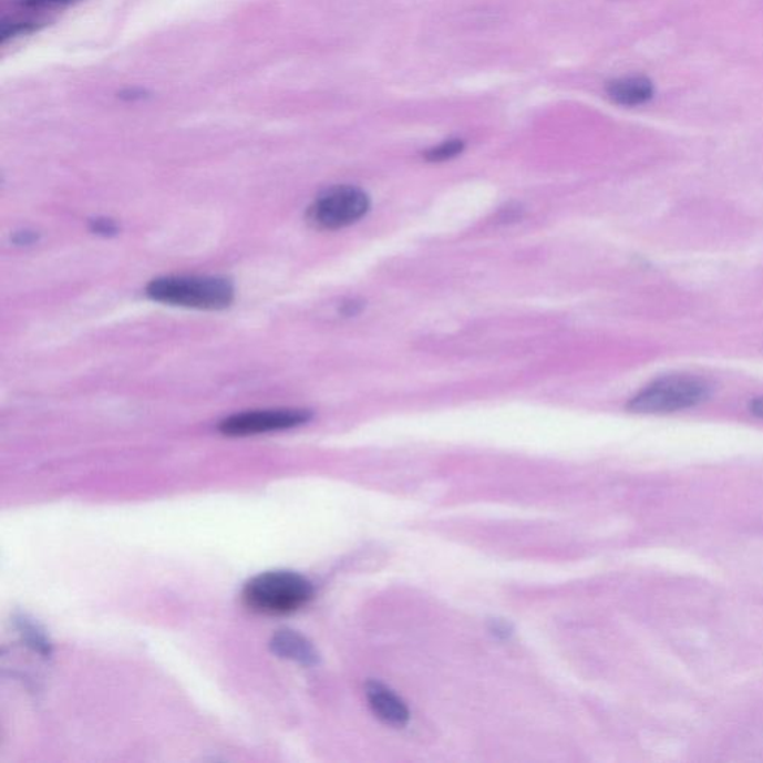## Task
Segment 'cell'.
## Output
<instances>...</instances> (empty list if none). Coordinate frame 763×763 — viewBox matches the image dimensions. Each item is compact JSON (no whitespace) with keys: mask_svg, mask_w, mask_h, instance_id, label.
<instances>
[{"mask_svg":"<svg viewBox=\"0 0 763 763\" xmlns=\"http://www.w3.org/2000/svg\"><path fill=\"white\" fill-rule=\"evenodd\" d=\"M365 695H368L369 704L372 707L374 714L388 725L400 728L406 725L409 722V710L403 700L396 697L391 689L383 687L378 681H370L365 687Z\"/></svg>","mask_w":763,"mask_h":763,"instance_id":"6","label":"cell"},{"mask_svg":"<svg viewBox=\"0 0 763 763\" xmlns=\"http://www.w3.org/2000/svg\"><path fill=\"white\" fill-rule=\"evenodd\" d=\"M370 209V198L363 189L340 185L321 194L310 205L309 223L319 230H339L360 221Z\"/></svg>","mask_w":763,"mask_h":763,"instance_id":"4","label":"cell"},{"mask_svg":"<svg viewBox=\"0 0 763 763\" xmlns=\"http://www.w3.org/2000/svg\"><path fill=\"white\" fill-rule=\"evenodd\" d=\"M270 649L279 658L291 659L301 666H315L319 661L318 652L312 642L306 640L300 633L290 631V629L276 632L271 638Z\"/></svg>","mask_w":763,"mask_h":763,"instance_id":"7","label":"cell"},{"mask_svg":"<svg viewBox=\"0 0 763 763\" xmlns=\"http://www.w3.org/2000/svg\"><path fill=\"white\" fill-rule=\"evenodd\" d=\"M151 300L181 308L223 310L235 300L230 280L215 276H165L146 287Z\"/></svg>","mask_w":763,"mask_h":763,"instance_id":"2","label":"cell"},{"mask_svg":"<svg viewBox=\"0 0 763 763\" xmlns=\"http://www.w3.org/2000/svg\"><path fill=\"white\" fill-rule=\"evenodd\" d=\"M34 30H37V25L29 23V21L3 20L2 29H0V41L2 44H7L10 39L24 37Z\"/></svg>","mask_w":763,"mask_h":763,"instance_id":"10","label":"cell"},{"mask_svg":"<svg viewBox=\"0 0 763 763\" xmlns=\"http://www.w3.org/2000/svg\"><path fill=\"white\" fill-rule=\"evenodd\" d=\"M710 386L692 374H670L642 388L628 409L636 413H672L695 408L709 396Z\"/></svg>","mask_w":763,"mask_h":763,"instance_id":"3","label":"cell"},{"mask_svg":"<svg viewBox=\"0 0 763 763\" xmlns=\"http://www.w3.org/2000/svg\"><path fill=\"white\" fill-rule=\"evenodd\" d=\"M92 230L103 236L115 235L116 224L111 221V219H94L92 223Z\"/></svg>","mask_w":763,"mask_h":763,"instance_id":"11","label":"cell"},{"mask_svg":"<svg viewBox=\"0 0 763 763\" xmlns=\"http://www.w3.org/2000/svg\"><path fill=\"white\" fill-rule=\"evenodd\" d=\"M463 141H447L431 148L429 153L425 154V158L430 159V162H446V159L454 158L456 155L463 153Z\"/></svg>","mask_w":763,"mask_h":763,"instance_id":"9","label":"cell"},{"mask_svg":"<svg viewBox=\"0 0 763 763\" xmlns=\"http://www.w3.org/2000/svg\"><path fill=\"white\" fill-rule=\"evenodd\" d=\"M750 412H752L754 416L763 420V396H757V399L752 400V403H750Z\"/></svg>","mask_w":763,"mask_h":763,"instance_id":"14","label":"cell"},{"mask_svg":"<svg viewBox=\"0 0 763 763\" xmlns=\"http://www.w3.org/2000/svg\"><path fill=\"white\" fill-rule=\"evenodd\" d=\"M244 602L257 614L280 616L303 609L313 597V586L295 571L261 573L245 585Z\"/></svg>","mask_w":763,"mask_h":763,"instance_id":"1","label":"cell"},{"mask_svg":"<svg viewBox=\"0 0 763 763\" xmlns=\"http://www.w3.org/2000/svg\"><path fill=\"white\" fill-rule=\"evenodd\" d=\"M609 96L619 105H641L652 97V84L642 78H623L609 85Z\"/></svg>","mask_w":763,"mask_h":763,"instance_id":"8","label":"cell"},{"mask_svg":"<svg viewBox=\"0 0 763 763\" xmlns=\"http://www.w3.org/2000/svg\"><path fill=\"white\" fill-rule=\"evenodd\" d=\"M72 0H24V6L30 8H53L66 6Z\"/></svg>","mask_w":763,"mask_h":763,"instance_id":"12","label":"cell"},{"mask_svg":"<svg viewBox=\"0 0 763 763\" xmlns=\"http://www.w3.org/2000/svg\"><path fill=\"white\" fill-rule=\"evenodd\" d=\"M312 413L303 409H270V411H249L236 413L219 422V433L228 437L274 433L296 429L310 421Z\"/></svg>","mask_w":763,"mask_h":763,"instance_id":"5","label":"cell"},{"mask_svg":"<svg viewBox=\"0 0 763 763\" xmlns=\"http://www.w3.org/2000/svg\"><path fill=\"white\" fill-rule=\"evenodd\" d=\"M120 99H123V101L127 102H137V101H144L146 99V92L145 90L142 89H126L123 90L122 93L118 94Z\"/></svg>","mask_w":763,"mask_h":763,"instance_id":"13","label":"cell"}]
</instances>
